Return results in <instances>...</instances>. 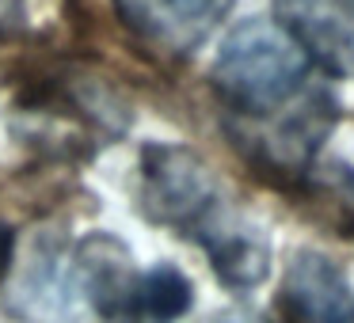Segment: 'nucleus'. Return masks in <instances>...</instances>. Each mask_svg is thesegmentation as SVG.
<instances>
[{
	"label": "nucleus",
	"mask_w": 354,
	"mask_h": 323,
	"mask_svg": "<svg viewBox=\"0 0 354 323\" xmlns=\"http://www.w3.org/2000/svg\"><path fill=\"white\" fill-rule=\"evenodd\" d=\"M232 0H115L118 19L141 46L187 57L221 27Z\"/></svg>",
	"instance_id": "nucleus-5"
},
{
	"label": "nucleus",
	"mask_w": 354,
	"mask_h": 323,
	"mask_svg": "<svg viewBox=\"0 0 354 323\" xmlns=\"http://www.w3.org/2000/svg\"><path fill=\"white\" fill-rule=\"evenodd\" d=\"M209 80L236 118H263L308 88V57L278 23L248 19L221 42Z\"/></svg>",
	"instance_id": "nucleus-1"
},
{
	"label": "nucleus",
	"mask_w": 354,
	"mask_h": 323,
	"mask_svg": "<svg viewBox=\"0 0 354 323\" xmlns=\"http://www.w3.org/2000/svg\"><path fill=\"white\" fill-rule=\"evenodd\" d=\"M12 251H16V239H12V228L4 221H0V277H4V270H8L12 262Z\"/></svg>",
	"instance_id": "nucleus-11"
},
{
	"label": "nucleus",
	"mask_w": 354,
	"mask_h": 323,
	"mask_svg": "<svg viewBox=\"0 0 354 323\" xmlns=\"http://www.w3.org/2000/svg\"><path fill=\"white\" fill-rule=\"evenodd\" d=\"M274 16L308 61L354 80V0H274Z\"/></svg>",
	"instance_id": "nucleus-6"
},
{
	"label": "nucleus",
	"mask_w": 354,
	"mask_h": 323,
	"mask_svg": "<svg viewBox=\"0 0 354 323\" xmlns=\"http://www.w3.org/2000/svg\"><path fill=\"white\" fill-rule=\"evenodd\" d=\"M278 304L297 323H354V289L339 262L320 251H293Z\"/></svg>",
	"instance_id": "nucleus-7"
},
{
	"label": "nucleus",
	"mask_w": 354,
	"mask_h": 323,
	"mask_svg": "<svg viewBox=\"0 0 354 323\" xmlns=\"http://www.w3.org/2000/svg\"><path fill=\"white\" fill-rule=\"evenodd\" d=\"M24 27V0H0V46L12 42Z\"/></svg>",
	"instance_id": "nucleus-10"
},
{
	"label": "nucleus",
	"mask_w": 354,
	"mask_h": 323,
	"mask_svg": "<svg viewBox=\"0 0 354 323\" xmlns=\"http://www.w3.org/2000/svg\"><path fill=\"white\" fill-rule=\"evenodd\" d=\"M335 206H343V221H339V236H351L354 239V194L343 202H335Z\"/></svg>",
	"instance_id": "nucleus-12"
},
{
	"label": "nucleus",
	"mask_w": 354,
	"mask_h": 323,
	"mask_svg": "<svg viewBox=\"0 0 354 323\" xmlns=\"http://www.w3.org/2000/svg\"><path fill=\"white\" fill-rule=\"evenodd\" d=\"M214 274L229 289H255L270 274V239L255 221H248L240 209H225L214 224L198 236Z\"/></svg>",
	"instance_id": "nucleus-8"
},
{
	"label": "nucleus",
	"mask_w": 354,
	"mask_h": 323,
	"mask_svg": "<svg viewBox=\"0 0 354 323\" xmlns=\"http://www.w3.org/2000/svg\"><path fill=\"white\" fill-rule=\"evenodd\" d=\"M191 304H194L191 277L171 262H156V266L138 274L126 323H176L191 312Z\"/></svg>",
	"instance_id": "nucleus-9"
},
{
	"label": "nucleus",
	"mask_w": 354,
	"mask_h": 323,
	"mask_svg": "<svg viewBox=\"0 0 354 323\" xmlns=\"http://www.w3.org/2000/svg\"><path fill=\"white\" fill-rule=\"evenodd\" d=\"M339 122V107L324 88L308 84L293 103L263 118H229V133L248 160L263 168L267 175L282 179H305L316 164V153L328 141V133Z\"/></svg>",
	"instance_id": "nucleus-4"
},
{
	"label": "nucleus",
	"mask_w": 354,
	"mask_h": 323,
	"mask_svg": "<svg viewBox=\"0 0 354 323\" xmlns=\"http://www.w3.org/2000/svg\"><path fill=\"white\" fill-rule=\"evenodd\" d=\"M4 308L27 323H100L84 289L77 251L54 232H35L24 251H12Z\"/></svg>",
	"instance_id": "nucleus-2"
},
{
	"label": "nucleus",
	"mask_w": 354,
	"mask_h": 323,
	"mask_svg": "<svg viewBox=\"0 0 354 323\" xmlns=\"http://www.w3.org/2000/svg\"><path fill=\"white\" fill-rule=\"evenodd\" d=\"M209 323H263L259 315H248V312H225V315H214Z\"/></svg>",
	"instance_id": "nucleus-13"
},
{
	"label": "nucleus",
	"mask_w": 354,
	"mask_h": 323,
	"mask_svg": "<svg viewBox=\"0 0 354 323\" xmlns=\"http://www.w3.org/2000/svg\"><path fill=\"white\" fill-rule=\"evenodd\" d=\"M141 209L149 221L198 239L229 209V202L194 148L153 141L141 148Z\"/></svg>",
	"instance_id": "nucleus-3"
}]
</instances>
